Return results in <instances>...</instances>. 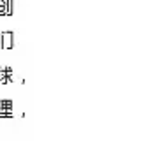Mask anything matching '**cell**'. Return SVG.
Instances as JSON below:
<instances>
[{
	"label": "cell",
	"mask_w": 146,
	"mask_h": 153,
	"mask_svg": "<svg viewBox=\"0 0 146 153\" xmlns=\"http://www.w3.org/2000/svg\"><path fill=\"white\" fill-rule=\"evenodd\" d=\"M13 109H0V118H13Z\"/></svg>",
	"instance_id": "277c9868"
},
{
	"label": "cell",
	"mask_w": 146,
	"mask_h": 153,
	"mask_svg": "<svg viewBox=\"0 0 146 153\" xmlns=\"http://www.w3.org/2000/svg\"><path fill=\"white\" fill-rule=\"evenodd\" d=\"M13 46H14V33L2 32V49H13Z\"/></svg>",
	"instance_id": "6da1fadb"
},
{
	"label": "cell",
	"mask_w": 146,
	"mask_h": 153,
	"mask_svg": "<svg viewBox=\"0 0 146 153\" xmlns=\"http://www.w3.org/2000/svg\"><path fill=\"white\" fill-rule=\"evenodd\" d=\"M0 16H9V0H0Z\"/></svg>",
	"instance_id": "7a4b0ae2"
},
{
	"label": "cell",
	"mask_w": 146,
	"mask_h": 153,
	"mask_svg": "<svg viewBox=\"0 0 146 153\" xmlns=\"http://www.w3.org/2000/svg\"><path fill=\"white\" fill-rule=\"evenodd\" d=\"M0 109H13V100H9V99H0Z\"/></svg>",
	"instance_id": "3957f363"
}]
</instances>
